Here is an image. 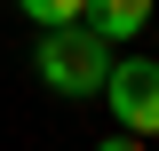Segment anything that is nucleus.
I'll return each instance as SVG.
<instances>
[{"mask_svg":"<svg viewBox=\"0 0 159 151\" xmlns=\"http://www.w3.org/2000/svg\"><path fill=\"white\" fill-rule=\"evenodd\" d=\"M96 151H143V143H135V135H103Z\"/></svg>","mask_w":159,"mask_h":151,"instance_id":"obj_5","label":"nucleus"},{"mask_svg":"<svg viewBox=\"0 0 159 151\" xmlns=\"http://www.w3.org/2000/svg\"><path fill=\"white\" fill-rule=\"evenodd\" d=\"M159 24V8L151 0H88V32L103 40V48H119V40H143Z\"/></svg>","mask_w":159,"mask_h":151,"instance_id":"obj_3","label":"nucleus"},{"mask_svg":"<svg viewBox=\"0 0 159 151\" xmlns=\"http://www.w3.org/2000/svg\"><path fill=\"white\" fill-rule=\"evenodd\" d=\"M24 16H32L40 32H80V24H88V0H24Z\"/></svg>","mask_w":159,"mask_h":151,"instance_id":"obj_4","label":"nucleus"},{"mask_svg":"<svg viewBox=\"0 0 159 151\" xmlns=\"http://www.w3.org/2000/svg\"><path fill=\"white\" fill-rule=\"evenodd\" d=\"M103 103H111V135L151 143V135H159V56H143V48H135V56H119Z\"/></svg>","mask_w":159,"mask_h":151,"instance_id":"obj_2","label":"nucleus"},{"mask_svg":"<svg viewBox=\"0 0 159 151\" xmlns=\"http://www.w3.org/2000/svg\"><path fill=\"white\" fill-rule=\"evenodd\" d=\"M111 64H119V48H103L88 24H80V32H40V40H32V72H40V88L64 95V103L103 95V88H111Z\"/></svg>","mask_w":159,"mask_h":151,"instance_id":"obj_1","label":"nucleus"}]
</instances>
